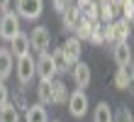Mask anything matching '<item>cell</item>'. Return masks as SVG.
I'll return each mask as SVG.
<instances>
[{
  "instance_id": "5b68a950",
  "label": "cell",
  "mask_w": 134,
  "mask_h": 122,
  "mask_svg": "<svg viewBox=\"0 0 134 122\" xmlns=\"http://www.w3.org/2000/svg\"><path fill=\"white\" fill-rule=\"evenodd\" d=\"M66 105H68V112L73 117H85V112H88V95H85V91H73L68 95V100H66Z\"/></svg>"
},
{
  "instance_id": "e0dca14e",
  "label": "cell",
  "mask_w": 134,
  "mask_h": 122,
  "mask_svg": "<svg viewBox=\"0 0 134 122\" xmlns=\"http://www.w3.org/2000/svg\"><path fill=\"white\" fill-rule=\"evenodd\" d=\"M12 73V56L7 49H0V83Z\"/></svg>"
},
{
  "instance_id": "7402d4cb",
  "label": "cell",
  "mask_w": 134,
  "mask_h": 122,
  "mask_svg": "<svg viewBox=\"0 0 134 122\" xmlns=\"http://www.w3.org/2000/svg\"><path fill=\"white\" fill-rule=\"evenodd\" d=\"M112 122H134V120H132L129 108H124V105H122L117 112H112Z\"/></svg>"
},
{
  "instance_id": "d4e9b609",
  "label": "cell",
  "mask_w": 134,
  "mask_h": 122,
  "mask_svg": "<svg viewBox=\"0 0 134 122\" xmlns=\"http://www.w3.org/2000/svg\"><path fill=\"white\" fill-rule=\"evenodd\" d=\"M7 5H10V0H0V12H7Z\"/></svg>"
},
{
  "instance_id": "52a82bcc",
  "label": "cell",
  "mask_w": 134,
  "mask_h": 122,
  "mask_svg": "<svg viewBox=\"0 0 134 122\" xmlns=\"http://www.w3.org/2000/svg\"><path fill=\"white\" fill-rule=\"evenodd\" d=\"M0 34H3V39H10L15 34H20V17L15 12H3V17H0Z\"/></svg>"
},
{
  "instance_id": "ba28073f",
  "label": "cell",
  "mask_w": 134,
  "mask_h": 122,
  "mask_svg": "<svg viewBox=\"0 0 134 122\" xmlns=\"http://www.w3.org/2000/svg\"><path fill=\"white\" fill-rule=\"evenodd\" d=\"M59 49H61V54H64V59H66V63H68V68L73 66V63L81 61V51H83V49H81V42H78L76 37H68Z\"/></svg>"
},
{
  "instance_id": "7a4b0ae2",
  "label": "cell",
  "mask_w": 134,
  "mask_h": 122,
  "mask_svg": "<svg viewBox=\"0 0 134 122\" xmlns=\"http://www.w3.org/2000/svg\"><path fill=\"white\" fill-rule=\"evenodd\" d=\"M15 15L25 20H37L44 12V0H15Z\"/></svg>"
},
{
  "instance_id": "d6986e66",
  "label": "cell",
  "mask_w": 134,
  "mask_h": 122,
  "mask_svg": "<svg viewBox=\"0 0 134 122\" xmlns=\"http://www.w3.org/2000/svg\"><path fill=\"white\" fill-rule=\"evenodd\" d=\"M93 122H112V108H110L105 100L98 103L95 112H93Z\"/></svg>"
},
{
  "instance_id": "9a60e30c",
  "label": "cell",
  "mask_w": 134,
  "mask_h": 122,
  "mask_svg": "<svg viewBox=\"0 0 134 122\" xmlns=\"http://www.w3.org/2000/svg\"><path fill=\"white\" fill-rule=\"evenodd\" d=\"M51 93H54V105H66L68 88H66L64 81H51Z\"/></svg>"
},
{
  "instance_id": "4316f807",
  "label": "cell",
  "mask_w": 134,
  "mask_h": 122,
  "mask_svg": "<svg viewBox=\"0 0 134 122\" xmlns=\"http://www.w3.org/2000/svg\"><path fill=\"white\" fill-rule=\"evenodd\" d=\"M54 122H56V120H54Z\"/></svg>"
},
{
  "instance_id": "ac0fdd59",
  "label": "cell",
  "mask_w": 134,
  "mask_h": 122,
  "mask_svg": "<svg viewBox=\"0 0 134 122\" xmlns=\"http://www.w3.org/2000/svg\"><path fill=\"white\" fill-rule=\"evenodd\" d=\"M0 122H20V110L7 100L3 108H0Z\"/></svg>"
},
{
  "instance_id": "8fae6325",
  "label": "cell",
  "mask_w": 134,
  "mask_h": 122,
  "mask_svg": "<svg viewBox=\"0 0 134 122\" xmlns=\"http://www.w3.org/2000/svg\"><path fill=\"white\" fill-rule=\"evenodd\" d=\"M112 56H115V61H117V66H129L132 63V49H129V44L127 42H120V44H115V49H112Z\"/></svg>"
},
{
  "instance_id": "603a6c76",
  "label": "cell",
  "mask_w": 134,
  "mask_h": 122,
  "mask_svg": "<svg viewBox=\"0 0 134 122\" xmlns=\"http://www.w3.org/2000/svg\"><path fill=\"white\" fill-rule=\"evenodd\" d=\"M12 105H15L17 110H27V108H29V105H27V98H25V93H22V91L12 98Z\"/></svg>"
},
{
  "instance_id": "6da1fadb",
  "label": "cell",
  "mask_w": 134,
  "mask_h": 122,
  "mask_svg": "<svg viewBox=\"0 0 134 122\" xmlns=\"http://www.w3.org/2000/svg\"><path fill=\"white\" fill-rule=\"evenodd\" d=\"M129 27H132V22L127 20H112L110 24H105V42L110 44H120V42H127V37H129Z\"/></svg>"
},
{
  "instance_id": "3957f363",
  "label": "cell",
  "mask_w": 134,
  "mask_h": 122,
  "mask_svg": "<svg viewBox=\"0 0 134 122\" xmlns=\"http://www.w3.org/2000/svg\"><path fill=\"white\" fill-rule=\"evenodd\" d=\"M34 76H39V81H56V68H54V61L49 51L39 54V59H34Z\"/></svg>"
},
{
  "instance_id": "4fadbf2b",
  "label": "cell",
  "mask_w": 134,
  "mask_h": 122,
  "mask_svg": "<svg viewBox=\"0 0 134 122\" xmlns=\"http://www.w3.org/2000/svg\"><path fill=\"white\" fill-rule=\"evenodd\" d=\"M132 78H134L132 63H129V66H122L120 71H117V76H115V86L120 88V91H127V88L132 86Z\"/></svg>"
},
{
  "instance_id": "484cf974",
  "label": "cell",
  "mask_w": 134,
  "mask_h": 122,
  "mask_svg": "<svg viewBox=\"0 0 134 122\" xmlns=\"http://www.w3.org/2000/svg\"><path fill=\"white\" fill-rule=\"evenodd\" d=\"M0 42H3V34H0Z\"/></svg>"
},
{
  "instance_id": "cb8c5ba5",
  "label": "cell",
  "mask_w": 134,
  "mask_h": 122,
  "mask_svg": "<svg viewBox=\"0 0 134 122\" xmlns=\"http://www.w3.org/2000/svg\"><path fill=\"white\" fill-rule=\"evenodd\" d=\"M10 100V93H7V86L5 83H0V108H3V105Z\"/></svg>"
},
{
  "instance_id": "7c38bea8",
  "label": "cell",
  "mask_w": 134,
  "mask_h": 122,
  "mask_svg": "<svg viewBox=\"0 0 134 122\" xmlns=\"http://www.w3.org/2000/svg\"><path fill=\"white\" fill-rule=\"evenodd\" d=\"M25 122H49V115H46V108L44 105H29L25 110Z\"/></svg>"
},
{
  "instance_id": "8992f818",
  "label": "cell",
  "mask_w": 134,
  "mask_h": 122,
  "mask_svg": "<svg viewBox=\"0 0 134 122\" xmlns=\"http://www.w3.org/2000/svg\"><path fill=\"white\" fill-rule=\"evenodd\" d=\"M17 81H20V86H27V83H32V78H34V59H32V54H27V56H20L17 59Z\"/></svg>"
},
{
  "instance_id": "9c48e42d",
  "label": "cell",
  "mask_w": 134,
  "mask_h": 122,
  "mask_svg": "<svg viewBox=\"0 0 134 122\" xmlns=\"http://www.w3.org/2000/svg\"><path fill=\"white\" fill-rule=\"evenodd\" d=\"M71 73H73V83L78 91H83V88H88L90 86V78H93V73H90V66L85 61H78L71 66Z\"/></svg>"
},
{
  "instance_id": "5bb4252c",
  "label": "cell",
  "mask_w": 134,
  "mask_h": 122,
  "mask_svg": "<svg viewBox=\"0 0 134 122\" xmlns=\"http://www.w3.org/2000/svg\"><path fill=\"white\" fill-rule=\"evenodd\" d=\"M61 22H64V27L66 29H73L78 22H81V12H78V7L76 5H68L64 12H61Z\"/></svg>"
},
{
  "instance_id": "ffe728a7",
  "label": "cell",
  "mask_w": 134,
  "mask_h": 122,
  "mask_svg": "<svg viewBox=\"0 0 134 122\" xmlns=\"http://www.w3.org/2000/svg\"><path fill=\"white\" fill-rule=\"evenodd\" d=\"M51 61H54V68H56V73H66V71H71L68 68V63H66V59H64V54H61V49H51Z\"/></svg>"
},
{
  "instance_id": "30bf717a",
  "label": "cell",
  "mask_w": 134,
  "mask_h": 122,
  "mask_svg": "<svg viewBox=\"0 0 134 122\" xmlns=\"http://www.w3.org/2000/svg\"><path fill=\"white\" fill-rule=\"evenodd\" d=\"M7 51H10L12 59H20V56H27L29 54V37L25 32H20V34H15L10 39V46H7Z\"/></svg>"
},
{
  "instance_id": "44dd1931",
  "label": "cell",
  "mask_w": 134,
  "mask_h": 122,
  "mask_svg": "<svg viewBox=\"0 0 134 122\" xmlns=\"http://www.w3.org/2000/svg\"><path fill=\"white\" fill-rule=\"evenodd\" d=\"M122 10V20H127V22H132V17H134V0H120V5H117Z\"/></svg>"
},
{
  "instance_id": "2e32d148",
  "label": "cell",
  "mask_w": 134,
  "mask_h": 122,
  "mask_svg": "<svg viewBox=\"0 0 134 122\" xmlns=\"http://www.w3.org/2000/svg\"><path fill=\"white\" fill-rule=\"evenodd\" d=\"M37 98H39V105H54V93H51V83L49 81H39Z\"/></svg>"
},
{
  "instance_id": "277c9868",
  "label": "cell",
  "mask_w": 134,
  "mask_h": 122,
  "mask_svg": "<svg viewBox=\"0 0 134 122\" xmlns=\"http://www.w3.org/2000/svg\"><path fill=\"white\" fill-rule=\"evenodd\" d=\"M51 46V32L46 29V27H34L32 29V34H29V49L32 51H39V54H44L46 49Z\"/></svg>"
}]
</instances>
